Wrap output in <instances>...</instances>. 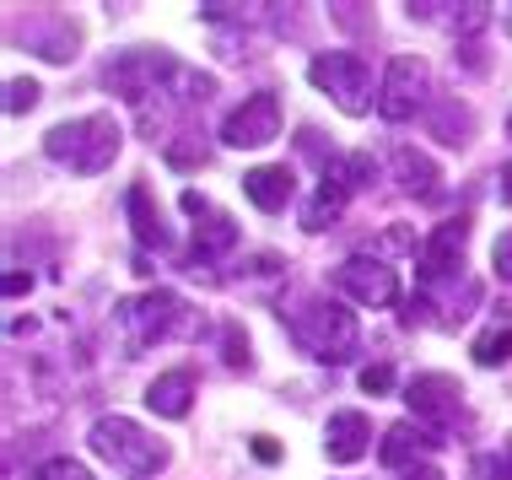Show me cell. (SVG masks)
Returning a JSON list of instances; mask_svg holds the SVG:
<instances>
[{
	"label": "cell",
	"instance_id": "cell-1",
	"mask_svg": "<svg viewBox=\"0 0 512 480\" xmlns=\"http://www.w3.org/2000/svg\"><path fill=\"white\" fill-rule=\"evenodd\" d=\"M286 319V335H292V346L302 356H313V362L324 367H340L356 356V340H362V329H356V313L329 303V297H302L297 308L281 313Z\"/></svg>",
	"mask_w": 512,
	"mask_h": 480
},
{
	"label": "cell",
	"instance_id": "cell-2",
	"mask_svg": "<svg viewBox=\"0 0 512 480\" xmlns=\"http://www.w3.org/2000/svg\"><path fill=\"white\" fill-rule=\"evenodd\" d=\"M114 324H119V340H124V356H146L151 346L173 335H189L195 329V313L178 292H141V297H124L114 308Z\"/></svg>",
	"mask_w": 512,
	"mask_h": 480
},
{
	"label": "cell",
	"instance_id": "cell-3",
	"mask_svg": "<svg viewBox=\"0 0 512 480\" xmlns=\"http://www.w3.org/2000/svg\"><path fill=\"white\" fill-rule=\"evenodd\" d=\"M119 146H124V130L114 114H81V119H65V125H54L44 135L49 162H60V168H71L81 178L103 173L119 157Z\"/></svg>",
	"mask_w": 512,
	"mask_h": 480
},
{
	"label": "cell",
	"instance_id": "cell-4",
	"mask_svg": "<svg viewBox=\"0 0 512 480\" xmlns=\"http://www.w3.org/2000/svg\"><path fill=\"white\" fill-rule=\"evenodd\" d=\"M92 454H98L103 464H114V470L124 480H151L168 464V443L162 437H151L141 421H130V416H103V421H92Z\"/></svg>",
	"mask_w": 512,
	"mask_h": 480
},
{
	"label": "cell",
	"instance_id": "cell-5",
	"mask_svg": "<svg viewBox=\"0 0 512 480\" xmlns=\"http://www.w3.org/2000/svg\"><path fill=\"white\" fill-rule=\"evenodd\" d=\"M372 178H378V162H372L367 152H351V157H335V152H329V162L318 168V195L302 205V227H308V232H324V227L345 211V200H351L356 189H367Z\"/></svg>",
	"mask_w": 512,
	"mask_h": 480
},
{
	"label": "cell",
	"instance_id": "cell-6",
	"mask_svg": "<svg viewBox=\"0 0 512 480\" xmlns=\"http://www.w3.org/2000/svg\"><path fill=\"white\" fill-rule=\"evenodd\" d=\"M103 81L119 92V98H130L146 114V103L162 98V87H168V81H184V65H178L168 49H124V54L108 60Z\"/></svg>",
	"mask_w": 512,
	"mask_h": 480
},
{
	"label": "cell",
	"instance_id": "cell-7",
	"mask_svg": "<svg viewBox=\"0 0 512 480\" xmlns=\"http://www.w3.org/2000/svg\"><path fill=\"white\" fill-rule=\"evenodd\" d=\"M308 76H313V87L318 92H329L345 114H367V98H372V71H367V60L362 54H351V49H335V54H313V65H308Z\"/></svg>",
	"mask_w": 512,
	"mask_h": 480
},
{
	"label": "cell",
	"instance_id": "cell-8",
	"mask_svg": "<svg viewBox=\"0 0 512 480\" xmlns=\"http://www.w3.org/2000/svg\"><path fill=\"white\" fill-rule=\"evenodd\" d=\"M432 98V71H426L421 54H394L389 71H383V92H378V114L389 119V125H405L415 119Z\"/></svg>",
	"mask_w": 512,
	"mask_h": 480
},
{
	"label": "cell",
	"instance_id": "cell-9",
	"mask_svg": "<svg viewBox=\"0 0 512 480\" xmlns=\"http://www.w3.org/2000/svg\"><path fill=\"white\" fill-rule=\"evenodd\" d=\"M405 400H410L415 421H421L426 432H459V427H469V416H464V389H459V378H448V373H421V378H410Z\"/></svg>",
	"mask_w": 512,
	"mask_h": 480
},
{
	"label": "cell",
	"instance_id": "cell-10",
	"mask_svg": "<svg viewBox=\"0 0 512 480\" xmlns=\"http://www.w3.org/2000/svg\"><path fill=\"white\" fill-rule=\"evenodd\" d=\"M281 135V98L275 92H254L221 119V141L238 146V152H254V146H270Z\"/></svg>",
	"mask_w": 512,
	"mask_h": 480
},
{
	"label": "cell",
	"instance_id": "cell-11",
	"mask_svg": "<svg viewBox=\"0 0 512 480\" xmlns=\"http://www.w3.org/2000/svg\"><path fill=\"white\" fill-rule=\"evenodd\" d=\"M335 286L351 303H362V308H389L399 303V276L383 259H372V254H356V259H345V265L335 270Z\"/></svg>",
	"mask_w": 512,
	"mask_h": 480
},
{
	"label": "cell",
	"instance_id": "cell-12",
	"mask_svg": "<svg viewBox=\"0 0 512 480\" xmlns=\"http://www.w3.org/2000/svg\"><path fill=\"white\" fill-rule=\"evenodd\" d=\"M464 243H469V216H448L442 227H432V238L421 243V286H437V281L459 276Z\"/></svg>",
	"mask_w": 512,
	"mask_h": 480
},
{
	"label": "cell",
	"instance_id": "cell-13",
	"mask_svg": "<svg viewBox=\"0 0 512 480\" xmlns=\"http://www.w3.org/2000/svg\"><path fill=\"white\" fill-rule=\"evenodd\" d=\"M178 205L195 216V243H189V254H195V259H221V254L232 249V243H238V222H232L227 211H216V205L205 200V195L184 189V195H178Z\"/></svg>",
	"mask_w": 512,
	"mask_h": 480
},
{
	"label": "cell",
	"instance_id": "cell-14",
	"mask_svg": "<svg viewBox=\"0 0 512 480\" xmlns=\"http://www.w3.org/2000/svg\"><path fill=\"white\" fill-rule=\"evenodd\" d=\"M367 443H372V421L362 416V410H335V416H329L324 454L335 459V464H356V459L367 454Z\"/></svg>",
	"mask_w": 512,
	"mask_h": 480
},
{
	"label": "cell",
	"instance_id": "cell-15",
	"mask_svg": "<svg viewBox=\"0 0 512 480\" xmlns=\"http://www.w3.org/2000/svg\"><path fill=\"white\" fill-rule=\"evenodd\" d=\"M432 448H437V437L426 427H415V421H394V427L383 432L378 459L389 464V470H415V459H426Z\"/></svg>",
	"mask_w": 512,
	"mask_h": 480
},
{
	"label": "cell",
	"instance_id": "cell-16",
	"mask_svg": "<svg viewBox=\"0 0 512 480\" xmlns=\"http://www.w3.org/2000/svg\"><path fill=\"white\" fill-rule=\"evenodd\" d=\"M243 195L259 205V211H286L297 195V178L286 162H270V168H254V173H243Z\"/></svg>",
	"mask_w": 512,
	"mask_h": 480
},
{
	"label": "cell",
	"instance_id": "cell-17",
	"mask_svg": "<svg viewBox=\"0 0 512 480\" xmlns=\"http://www.w3.org/2000/svg\"><path fill=\"white\" fill-rule=\"evenodd\" d=\"M189 400H195V373H189V367H173V373L151 378V389H146V405L168 421H184Z\"/></svg>",
	"mask_w": 512,
	"mask_h": 480
},
{
	"label": "cell",
	"instance_id": "cell-18",
	"mask_svg": "<svg viewBox=\"0 0 512 480\" xmlns=\"http://www.w3.org/2000/svg\"><path fill=\"white\" fill-rule=\"evenodd\" d=\"M394 178H399V189L405 195H415V200H432L437 195V162L426 157V152H415V146H399L394 152Z\"/></svg>",
	"mask_w": 512,
	"mask_h": 480
},
{
	"label": "cell",
	"instance_id": "cell-19",
	"mask_svg": "<svg viewBox=\"0 0 512 480\" xmlns=\"http://www.w3.org/2000/svg\"><path fill=\"white\" fill-rule=\"evenodd\" d=\"M124 205H130V222H135V238L146 243V249H168V222H162L157 200H151L146 184H130V195H124Z\"/></svg>",
	"mask_w": 512,
	"mask_h": 480
},
{
	"label": "cell",
	"instance_id": "cell-20",
	"mask_svg": "<svg viewBox=\"0 0 512 480\" xmlns=\"http://www.w3.org/2000/svg\"><path fill=\"white\" fill-rule=\"evenodd\" d=\"M475 362H480V367H502V362H512V324H491L486 335L475 340Z\"/></svg>",
	"mask_w": 512,
	"mask_h": 480
},
{
	"label": "cell",
	"instance_id": "cell-21",
	"mask_svg": "<svg viewBox=\"0 0 512 480\" xmlns=\"http://www.w3.org/2000/svg\"><path fill=\"white\" fill-rule=\"evenodd\" d=\"M221 351H227V367H248L254 356H248V335L238 319H227V329H221Z\"/></svg>",
	"mask_w": 512,
	"mask_h": 480
},
{
	"label": "cell",
	"instance_id": "cell-22",
	"mask_svg": "<svg viewBox=\"0 0 512 480\" xmlns=\"http://www.w3.org/2000/svg\"><path fill=\"white\" fill-rule=\"evenodd\" d=\"M33 103H38V81H33V76L6 81V114H27Z\"/></svg>",
	"mask_w": 512,
	"mask_h": 480
},
{
	"label": "cell",
	"instance_id": "cell-23",
	"mask_svg": "<svg viewBox=\"0 0 512 480\" xmlns=\"http://www.w3.org/2000/svg\"><path fill=\"white\" fill-rule=\"evenodd\" d=\"M33 480H92V470L76 464V459H49V464H38Z\"/></svg>",
	"mask_w": 512,
	"mask_h": 480
},
{
	"label": "cell",
	"instance_id": "cell-24",
	"mask_svg": "<svg viewBox=\"0 0 512 480\" xmlns=\"http://www.w3.org/2000/svg\"><path fill=\"white\" fill-rule=\"evenodd\" d=\"M475 470H480V480H512V437H507V443H502V454L480 459Z\"/></svg>",
	"mask_w": 512,
	"mask_h": 480
},
{
	"label": "cell",
	"instance_id": "cell-25",
	"mask_svg": "<svg viewBox=\"0 0 512 480\" xmlns=\"http://www.w3.org/2000/svg\"><path fill=\"white\" fill-rule=\"evenodd\" d=\"M362 389H367V394H389V389H394V367H389V362L362 367Z\"/></svg>",
	"mask_w": 512,
	"mask_h": 480
},
{
	"label": "cell",
	"instance_id": "cell-26",
	"mask_svg": "<svg viewBox=\"0 0 512 480\" xmlns=\"http://www.w3.org/2000/svg\"><path fill=\"white\" fill-rule=\"evenodd\" d=\"M491 265H496V276H507L512 281V227L496 238V249H491Z\"/></svg>",
	"mask_w": 512,
	"mask_h": 480
},
{
	"label": "cell",
	"instance_id": "cell-27",
	"mask_svg": "<svg viewBox=\"0 0 512 480\" xmlns=\"http://www.w3.org/2000/svg\"><path fill=\"white\" fill-rule=\"evenodd\" d=\"M248 448H254L259 464H275V459H281V443H275L270 432H254V437H248Z\"/></svg>",
	"mask_w": 512,
	"mask_h": 480
},
{
	"label": "cell",
	"instance_id": "cell-28",
	"mask_svg": "<svg viewBox=\"0 0 512 480\" xmlns=\"http://www.w3.org/2000/svg\"><path fill=\"white\" fill-rule=\"evenodd\" d=\"M383 249H415V238L405 232V222H394V227H389V238H383Z\"/></svg>",
	"mask_w": 512,
	"mask_h": 480
},
{
	"label": "cell",
	"instance_id": "cell-29",
	"mask_svg": "<svg viewBox=\"0 0 512 480\" xmlns=\"http://www.w3.org/2000/svg\"><path fill=\"white\" fill-rule=\"evenodd\" d=\"M496 195H502V205H512V162L496 173Z\"/></svg>",
	"mask_w": 512,
	"mask_h": 480
},
{
	"label": "cell",
	"instance_id": "cell-30",
	"mask_svg": "<svg viewBox=\"0 0 512 480\" xmlns=\"http://www.w3.org/2000/svg\"><path fill=\"white\" fill-rule=\"evenodd\" d=\"M405 480H442V470H432V464H415V470H405Z\"/></svg>",
	"mask_w": 512,
	"mask_h": 480
},
{
	"label": "cell",
	"instance_id": "cell-31",
	"mask_svg": "<svg viewBox=\"0 0 512 480\" xmlns=\"http://www.w3.org/2000/svg\"><path fill=\"white\" fill-rule=\"evenodd\" d=\"M507 135H512V114H507Z\"/></svg>",
	"mask_w": 512,
	"mask_h": 480
},
{
	"label": "cell",
	"instance_id": "cell-32",
	"mask_svg": "<svg viewBox=\"0 0 512 480\" xmlns=\"http://www.w3.org/2000/svg\"><path fill=\"white\" fill-rule=\"evenodd\" d=\"M507 33H512V17H507Z\"/></svg>",
	"mask_w": 512,
	"mask_h": 480
}]
</instances>
